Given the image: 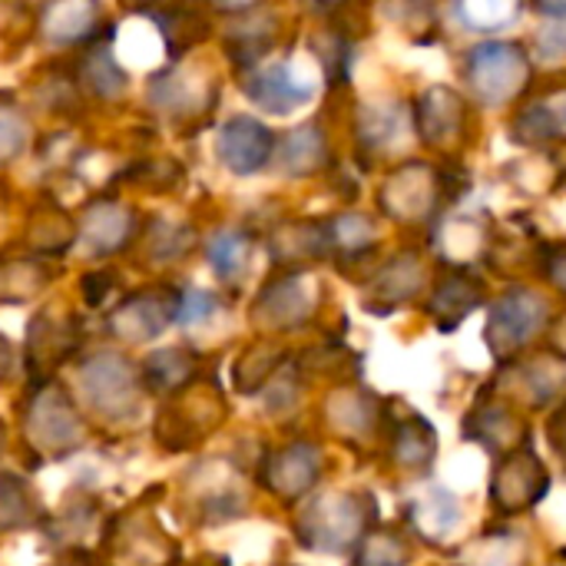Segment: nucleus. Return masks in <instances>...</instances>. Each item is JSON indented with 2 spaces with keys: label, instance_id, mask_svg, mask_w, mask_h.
<instances>
[{
  "label": "nucleus",
  "instance_id": "nucleus-1",
  "mask_svg": "<svg viewBox=\"0 0 566 566\" xmlns=\"http://www.w3.org/2000/svg\"><path fill=\"white\" fill-rule=\"evenodd\" d=\"M80 398L103 418V421H129L139 415L143 405V375L139 368L113 348L93 352L80 361L76 371Z\"/></svg>",
  "mask_w": 566,
  "mask_h": 566
},
{
  "label": "nucleus",
  "instance_id": "nucleus-2",
  "mask_svg": "<svg viewBox=\"0 0 566 566\" xmlns=\"http://www.w3.org/2000/svg\"><path fill=\"white\" fill-rule=\"evenodd\" d=\"M222 421H226L222 391L216 388V381L199 378L159 408L153 438L166 454H182L199 448L212 431L222 428Z\"/></svg>",
  "mask_w": 566,
  "mask_h": 566
},
{
  "label": "nucleus",
  "instance_id": "nucleus-3",
  "mask_svg": "<svg viewBox=\"0 0 566 566\" xmlns=\"http://www.w3.org/2000/svg\"><path fill=\"white\" fill-rule=\"evenodd\" d=\"M20 428H23L27 448L36 458H66L83 444V434H86L80 408L53 381L33 388V395L27 398L20 411Z\"/></svg>",
  "mask_w": 566,
  "mask_h": 566
},
{
  "label": "nucleus",
  "instance_id": "nucleus-4",
  "mask_svg": "<svg viewBox=\"0 0 566 566\" xmlns=\"http://www.w3.org/2000/svg\"><path fill=\"white\" fill-rule=\"evenodd\" d=\"M375 507L368 497L358 494H325L318 501H312L295 524L298 541L308 551H325V554H338L355 547L365 537V527L371 521Z\"/></svg>",
  "mask_w": 566,
  "mask_h": 566
},
{
  "label": "nucleus",
  "instance_id": "nucleus-5",
  "mask_svg": "<svg viewBox=\"0 0 566 566\" xmlns=\"http://www.w3.org/2000/svg\"><path fill=\"white\" fill-rule=\"evenodd\" d=\"M106 554L123 566H176L179 564V544L159 527L149 507H133L119 517H113L106 537Z\"/></svg>",
  "mask_w": 566,
  "mask_h": 566
},
{
  "label": "nucleus",
  "instance_id": "nucleus-6",
  "mask_svg": "<svg viewBox=\"0 0 566 566\" xmlns=\"http://www.w3.org/2000/svg\"><path fill=\"white\" fill-rule=\"evenodd\" d=\"M464 73L484 103L501 106L524 86L531 66H527L524 50L514 43H481L468 53Z\"/></svg>",
  "mask_w": 566,
  "mask_h": 566
},
{
  "label": "nucleus",
  "instance_id": "nucleus-7",
  "mask_svg": "<svg viewBox=\"0 0 566 566\" xmlns=\"http://www.w3.org/2000/svg\"><path fill=\"white\" fill-rule=\"evenodd\" d=\"M176 308H179V292L146 289L139 295H129L109 312L106 332L126 345H149L159 335H166V328L176 322Z\"/></svg>",
  "mask_w": 566,
  "mask_h": 566
},
{
  "label": "nucleus",
  "instance_id": "nucleus-8",
  "mask_svg": "<svg viewBox=\"0 0 566 566\" xmlns=\"http://www.w3.org/2000/svg\"><path fill=\"white\" fill-rule=\"evenodd\" d=\"M315 282L305 272H282L252 302V322L272 332L302 328L315 312Z\"/></svg>",
  "mask_w": 566,
  "mask_h": 566
},
{
  "label": "nucleus",
  "instance_id": "nucleus-9",
  "mask_svg": "<svg viewBox=\"0 0 566 566\" xmlns=\"http://www.w3.org/2000/svg\"><path fill=\"white\" fill-rule=\"evenodd\" d=\"M76 345H80L76 318L43 308L27 328V368H30L33 385H46L53 368H60L73 355Z\"/></svg>",
  "mask_w": 566,
  "mask_h": 566
},
{
  "label": "nucleus",
  "instance_id": "nucleus-10",
  "mask_svg": "<svg viewBox=\"0 0 566 566\" xmlns=\"http://www.w3.org/2000/svg\"><path fill=\"white\" fill-rule=\"evenodd\" d=\"M272 149H275V136L255 116H232L216 136V156L235 176H252L265 169Z\"/></svg>",
  "mask_w": 566,
  "mask_h": 566
},
{
  "label": "nucleus",
  "instance_id": "nucleus-11",
  "mask_svg": "<svg viewBox=\"0 0 566 566\" xmlns=\"http://www.w3.org/2000/svg\"><path fill=\"white\" fill-rule=\"evenodd\" d=\"M318 474H322V454L312 444H289L269 451L259 468L262 488L279 501H298L318 484Z\"/></svg>",
  "mask_w": 566,
  "mask_h": 566
},
{
  "label": "nucleus",
  "instance_id": "nucleus-12",
  "mask_svg": "<svg viewBox=\"0 0 566 566\" xmlns=\"http://www.w3.org/2000/svg\"><path fill=\"white\" fill-rule=\"evenodd\" d=\"M242 90H245V96H249L259 109L275 113V116H285V113L305 106V103L315 96L312 80L302 76L292 63H272V66L252 70V73L242 80Z\"/></svg>",
  "mask_w": 566,
  "mask_h": 566
},
{
  "label": "nucleus",
  "instance_id": "nucleus-13",
  "mask_svg": "<svg viewBox=\"0 0 566 566\" xmlns=\"http://www.w3.org/2000/svg\"><path fill=\"white\" fill-rule=\"evenodd\" d=\"M544 315H547V308H544V302H541L537 295H531V292H524V289L507 292V295L494 305L491 322H488V342H491V348H494V352H504V348L524 345L531 335L541 332Z\"/></svg>",
  "mask_w": 566,
  "mask_h": 566
},
{
  "label": "nucleus",
  "instance_id": "nucleus-14",
  "mask_svg": "<svg viewBox=\"0 0 566 566\" xmlns=\"http://www.w3.org/2000/svg\"><path fill=\"white\" fill-rule=\"evenodd\" d=\"M129 232H133V209L116 199L90 202L76 222V239L96 259L119 252L129 242Z\"/></svg>",
  "mask_w": 566,
  "mask_h": 566
},
{
  "label": "nucleus",
  "instance_id": "nucleus-15",
  "mask_svg": "<svg viewBox=\"0 0 566 566\" xmlns=\"http://www.w3.org/2000/svg\"><path fill=\"white\" fill-rule=\"evenodd\" d=\"M212 96H216V90L209 83L196 80L192 73H179V70L156 73L146 90L149 106L166 116H192V113L206 109V103Z\"/></svg>",
  "mask_w": 566,
  "mask_h": 566
},
{
  "label": "nucleus",
  "instance_id": "nucleus-16",
  "mask_svg": "<svg viewBox=\"0 0 566 566\" xmlns=\"http://www.w3.org/2000/svg\"><path fill=\"white\" fill-rule=\"evenodd\" d=\"M143 388L153 395H179L182 388H189L192 381L202 378L199 368V355L186 345H172V348H159L143 361Z\"/></svg>",
  "mask_w": 566,
  "mask_h": 566
},
{
  "label": "nucleus",
  "instance_id": "nucleus-17",
  "mask_svg": "<svg viewBox=\"0 0 566 566\" xmlns=\"http://www.w3.org/2000/svg\"><path fill=\"white\" fill-rule=\"evenodd\" d=\"M73 239H76V222H73V216H66L56 206L33 209V216L27 219V229H23V242L36 255H63L73 245Z\"/></svg>",
  "mask_w": 566,
  "mask_h": 566
},
{
  "label": "nucleus",
  "instance_id": "nucleus-18",
  "mask_svg": "<svg viewBox=\"0 0 566 566\" xmlns=\"http://www.w3.org/2000/svg\"><path fill=\"white\" fill-rule=\"evenodd\" d=\"M76 76H80V83H83L93 96H99V99H119V96L126 93V86H129L126 70L116 63L113 50H109L103 40H96V43L80 56Z\"/></svg>",
  "mask_w": 566,
  "mask_h": 566
},
{
  "label": "nucleus",
  "instance_id": "nucleus-19",
  "mask_svg": "<svg viewBox=\"0 0 566 566\" xmlns=\"http://www.w3.org/2000/svg\"><path fill=\"white\" fill-rule=\"evenodd\" d=\"M43 36L56 46H73L80 40L96 36V7L86 0H63L46 7Z\"/></svg>",
  "mask_w": 566,
  "mask_h": 566
},
{
  "label": "nucleus",
  "instance_id": "nucleus-20",
  "mask_svg": "<svg viewBox=\"0 0 566 566\" xmlns=\"http://www.w3.org/2000/svg\"><path fill=\"white\" fill-rule=\"evenodd\" d=\"M149 17L156 20V30L163 33L169 56H182L186 50L209 36V20L192 7H159L149 10Z\"/></svg>",
  "mask_w": 566,
  "mask_h": 566
},
{
  "label": "nucleus",
  "instance_id": "nucleus-21",
  "mask_svg": "<svg viewBox=\"0 0 566 566\" xmlns=\"http://www.w3.org/2000/svg\"><path fill=\"white\" fill-rule=\"evenodd\" d=\"M328 245H332L328 242V226H318V222H292V226H282L272 235V255L282 265L312 262V259L325 255Z\"/></svg>",
  "mask_w": 566,
  "mask_h": 566
},
{
  "label": "nucleus",
  "instance_id": "nucleus-22",
  "mask_svg": "<svg viewBox=\"0 0 566 566\" xmlns=\"http://www.w3.org/2000/svg\"><path fill=\"white\" fill-rule=\"evenodd\" d=\"M285 365V348L272 345V342H255L249 345L239 358H235V368H232V381H235V391L239 395H259L272 378L275 371Z\"/></svg>",
  "mask_w": 566,
  "mask_h": 566
},
{
  "label": "nucleus",
  "instance_id": "nucleus-23",
  "mask_svg": "<svg viewBox=\"0 0 566 566\" xmlns=\"http://www.w3.org/2000/svg\"><path fill=\"white\" fill-rule=\"evenodd\" d=\"M43 517L40 497L20 474H0V534H17Z\"/></svg>",
  "mask_w": 566,
  "mask_h": 566
},
{
  "label": "nucleus",
  "instance_id": "nucleus-24",
  "mask_svg": "<svg viewBox=\"0 0 566 566\" xmlns=\"http://www.w3.org/2000/svg\"><path fill=\"white\" fill-rule=\"evenodd\" d=\"M279 159H282V172H289V176H312L325 163V136H322V129L315 123L295 126L282 139Z\"/></svg>",
  "mask_w": 566,
  "mask_h": 566
},
{
  "label": "nucleus",
  "instance_id": "nucleus-25",
  "mask_svg": "<svg viewBox=\"0 0 566 566\" xmlns=\"http://www.w3.org/2000/svg\"><path fill=\"white\" fill-rule=\"evenodd\" d=\"M50 282H53V272L36 259L0 262V302H7V305L40 295Z\"/></svg>",
  "mask_w": 566,
  "mask_h": 566
},
{
  "label": "nucleus",
  "instance_id": "nucleus-26",
  "mask_svg": "<svg viewBox=\"0 0 566 566\" xmlns=\"http://www.w3.org/2000/svg\"><path fill=\"white\" fill-rule=\"evenodd\" d=\"M249 252H252V239L239 229H219L206 242V259L222 282H232L245 269Z\"/></svg>",
  "mask_w": 566,
  "mask_h": 566
},
{
  "label": "nucleus",
  "instance_id": "nucleus-27",
  "mask_svg": "<svg viewBox=\"0 0 566 566\" xmlns=\"http://www.w3.org/2000/svg\"><path fill=\"white\" fill-rule=\"evenodd\" d=\"M458 119H461V103L451 90H431L418 109V126H421L424 139H431V143L454 136Z\"/></svg>",
  "mask_w": 566,
  "mask_h": 566
},
{
  "label": "nucleus",
  "instance_id": "nucleus-28",
  "mask_svg": "<svg viewBox=\"0 0 566 566\" xmlns=\"http://www.w3.org/2000/svg\"><path fill=\"white\" fill-rule=\"evenodd\" d=\"M481 292L474 282H468L464 275H448L444 285L434 292V302H431V312L438 315L434 322H441V328H451L454 322H461L474 305H478Z\"/></svg>",
  "mask_w": 566,
  "mask_h": 566
},
{
  "label": "nucleus",
  "instance_id": "nucleus-29",
  "mask_svg": "<svg viewBox=\"0 0 566 566\" xmlns=\"http://www.w3.org/2000/svg\"><path fill=\"white\" fill-rule=\"evenodd\" d=\"M146 245H149V259H153V262H176V259H182V255L192 252V245H196V229H192V226H182V222L156 219V222L149 226Z\"/></svg>",
  "mask_w": 566,
  "mask_h": 566
},
{
  "label": "nucleus",
  "instance_id": "nucleus-30",
  "mask_svg": "<svg viewBox=\"0 0 566 566\" xmlns=\"http://www.w3.org/2000/svg\"><path fill=\"white\" fill-rule=\"evenodd\" d=\"M408 514H411V517H424V514H428V521H421L418 527H421V534H428L431 541H441V537H448V534H451V527L458 524L461 507H458V501H454L451 494L434 491L428 501L415 504Z\"/></svg>",
  "mask_w": 566,
  "mask_h": 566
},
{
  "label": "nucleus",
  "instance_id": "nucleus-31",
  "mask_svg": "<svg viewBox=\"0 0 566 566\" xmlns=\"http://www.w3.org/2000/svg\"><path fill=\"white\" fill-rule=\"evenodd\" d=\"M269 46H272V30L255 27V23H242V27H235V30L229 33V40H226V50H229V56H232L239 66H252V63H259V60L269 53Z\"/></svg>",
  "mask_w": 566,
  "mask_h": 566
},
{
  "label": "nucleus",
  "instance_id": "nucleus-32",
  "mask_svg": "<svg viewBox=\"0 0 566 566\" xmlns=\"http://www.w3.org/2000/svg\"><path fill=\"white\" fill-rule=\"evenodd\" d=\"M564 129V116L554 113L551 103H534L531 109L521 113V119L514 123V136H521L524 143H544L560 136Z\"/></svg>",
  "mask_w": 566,
  "mask_h": 566
},
{
  "label": "nucleus",
  "instance_id": "nucleus-33",
  "mask_svg": "<svg viewBox=\"0 0 566 566\" xmlns=\"http://www.w3.org/2000/svg\"><path fill=\"white\" fill-rule=\"evenodd\" d=\"M405 560H408V551L401 537L395 534H365L355 554V566H401Z\"/></svg>",
  "mask_w": 566,
  "mask_h": 566
},
{
  "label": "nucleus",
  "instance_id": "nucleus-34",
  "mask_svg": "<svg viewBox=\"0 0 566 566\" xmlns=\"http://www.w3.org/2000/svg\"><path fill=\"white\" fill-rule=\"evenodd\" d=\"M30 143V123L13 103H0V166L13 163Z\"/></svg>",
  "mask_w": 566,
  "mask_h": 566
},
{
  "label": "nucleus",
  "instance_id": "nucleus-35",
  "mask_svg": "<svg viewBox=\"0 0 566 566\" xmlns=\"http://www.w3.org/2000/svg\"><path fill=\"white\" fill-rule=\"evenodd\" d=\"M401 129V116L395 106H368L361 113V123H358V133L368 146H385L395 139V133Z\"/></svg>",
  "mask_w": 566,
  "mask_h": 566
},
{
  "label": "nucleus",
  "instance_id": "nucleus-36",
  "mask_svg": "<svg viewBox=\"0 0 566 566\" xmlns=\"http://www.w3.org/2000/svg\"><path fill=\"white\" fill-rule=\"evenodd\" d=\"M458 17L464 23H471V30H501L514 17H521V3H494V7H488V3H461Z\"/></svg>",
  "mask_w": 566,
  "mask_h": 566
},
{
  "label": "nucleus",
  "instance_id": "nucleus-37",
  "mask_svg": "<svg viewBox=\"0 0 566 566\" xmlns=\"http://www.w3.org/2000/svg\"><path fill=\"white\" fill-rule=\"evenodd\" d=\"M371 235H375V229H371V222L365 219V216H342V219H335V222H328V242L332 245H345V249H352V252H358V249H365L368 242H371Z\"/></svg>",
  "mask_w": 566,
  "mask_h": 566
},
{
  "label": "nucleus",
  "instance_id": "nucleus-38",
  "mask_svg": "<svg viewBox=\"0 0 566 566\" xmlns=\"http://www.w3.org/2000/svg\"><path fill=\"white\" fill-rule=\"evenodd\" d=\"M328 418L332 424H338L342 431H355V428H365L368 424V398L365 395H352V391H342L328 401Z\"/></svg>",
  "mask_w": 566,
  "mask_h": 566
},
{
  "label": "nucleus",
  "instance_id": "nucleus-39",
  "mask_svg": "<svg viewBox=\"0 0 566 566\" xmlns=\"http://www.w3.org/2000/svg\"><path fill=\"white\" fill-rule=\"evenodd\" d=\"M219 308V298L212 292L202 289H186L179 292V308H176V322L179 325H199L206 318H212V312Z\"/></svg>",
  "mask_w": 566,
  "mask_h": 566
},
{
  "label": "nucleus",
  "instance_id": "nucleus-40",
  "mask_svg": "<svg viewBox=\"0 0 566 566\" xmlns=\"http://www.w3.org/2000/svg\"><path fill=\"white\" fill-rule=\"evenodd\" d=\"M90 524H93V507L83 501V507L73 504V507H66L56 521H50V537H56L60 544H70V541L83 537Z\"/></svg>",
  "mask_w": 566,
  "mask_h": 566
},
{
  "label": "nucleus",
  "instance_id": "nucleus-41",
  "mask_svg": "<svg viewBox=\"0 0 566 566\" xmlns=\"http://www.w3.org/2000/svg\"><path fill=\"white\" fill-rule=\"evenodd\" d=\"M126 176H129L133 182H139L143 189H169V186L179 179V169H176L169 159H163V163L146 159V163H139V166H129Z\"/></svg>",
  "mask_w": 566,
  "mask_h": 566
},
{
  "label": "nucleus",
  "instance_id": "nucleus-42",
  "mask_svg": "<svg viewBox=\"0 0 566 566\" xmlns=\"http://www.w3.org/2000/svg\"><path fill=\"white\" fill-rule=\"evenodd\" d=\"M109 289H113V275H109L106 269L86 272V275H83V282H80V295H83V302H86L90 308L103 305V302H106V295H109Z\"/></svg>",
  "mask_w": 566,
  "mask_h": 566
},
{
  "label": "nucleus",
  "instance_id": "nucleus-43",
  "mask_svg": "<svg viewBox=\"0 0 566 566\" xmlns=\"http://www.w3.org/2000/svg\"><path fill=\"white\" fill-rule=\"evenodd\" d=\"M10 371H13V348H10V342L0 335V381H7Z\"/></svg>",
  "mask_w": 566,
  "mask_h": 566
},
{
  "label": "nucleus",
  "instance_id": "nucleus-44",
  "mask_svg": "<svg viewBox=\"0 0 566 566\" xmlns=\"http://www.w3.org/2000/svg\"><path fill=\"white\" fill-rule=\"evenodd\" d=\"M50 566H93V560L86 554H66V557H60L56 564Z\"/></svg>",
  "mask_w": 566,
  "mask_h": 566
},
{
  "label": "nucleus",
  "instance_id": "nucleus-45",
  "mask_svg": "<svg viewBox=\"0 0 566 566\" xmlns=\"http://www.w3.org/2000/svg\"><path fill=\"white\" fill-rule=\"evenodd\" d=\"M0 448H3V424H0Z\"/></svg>",
  "mask_w": 566,
  "mask_h": 566
},
{
  "label": "nucleus",
  "instance_id": "nucleus-46",
  "mask_svg": "<svg viewBox=\"0 0 566 566\" xmlns=\"http://www.w3.org/2000/svg\"><path fill=\"white\" fill-rule=\"evenodd\" d=\"M202 566H212V564H202ZM216 566H226V564H216Z\"/></svg>",
  "mask_w": 566,
  "mask_h": 566
}]
</instances>
